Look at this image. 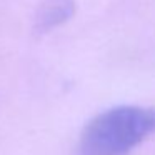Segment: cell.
Returning a JSON list of instances; mask_svg holds the SVG:
<instances>
[{
	"label": "cell",
	"instance_id": "cell-1",
	"mask_svg": "<svg viewBox=\"0 0 155 155\" xmlns=\"http://www.w3.org/2000/svg\"><path fill=\"white\" fill-rule=\"evenodd\" d=\"M152 135H155V108L118 105L85 125L78 155H127Z\"/></svg>",
	"mask_w": 155,
	"mask_h": 155
},
{
	"label": "cell",
	"instance_id": "cell-2",
	"mask_svg": "<svg viewBox=\"0 0 155 155\" xmlns=\"http://www.w3.org/2000/svg\"><path fill=\"white\" fill-rule=\"evenodd\" d=\"M74 14L75 0H45L35 14L34 30L37 34H47L58 25L68 22Z\"/></svg>",
	"mask_w": 155,
	"mask_h": 155
}]
</instances>
